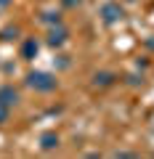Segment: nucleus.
<instances>
[{
    "label": "nucleus",
    "instance_id": "obj_4",
    "mask_svg": "<svg viewBox=\"0 0 154 159\" xmlns=\"http://www.w3.org/2000/svg\"><path fill=\"white\" fill-rule=\"evenodd\" d=\"M0 101L6 103V106H16L19 103V90L11 88V85H3L0 88Z\"/></svg>",
    "mask_w": 154,
    "mask_h": 159
},
{
    "label": "nucleus",
    "instance_id": "obj_1",
    "mask_svg": "<svg viewBox=\"0 0 154 159\" xmlns=\"http://www.w3.org/2000/svg\"><path fill=\"white\" fill-rule=\"evenodd\" d=\"M27 85L32 88V90H37V93H53L58 88V82H56V77L48 74V72H29L27 74Z\"/></svg>",
    "mask_w": 154,
    "mask_h": 159
},
{
    "label": "nucleus",
    "instance_id": "obj_6",
    "mask_svg": "<svg viewBox=\"0 0 154 159\" xmlns=\"http://www.w3.org/2000/svg\"><path fill=\"white\" fill-rule=\"evenodd\" d=\"M37 51H40V45H37V40L27 37V40H24V45H21V58H27V61H32V58L37 56Z\"/></svg>",
    "mask_w": 154,
    "mask_h": 159
},
{
    "label": "nucleus",
    "instance_id": "obj_8",
    "mask_svg": "<svg viewBox=\"0 0 154 159\" xmlns=\"http://www.w3.org/2000/svg\"><path fill=\"white\" fill-rule=\"evenodd\" d=\"M40 24H45V27H58V24H64V19H61L58 11H48V13L40 16Z\"/></svg>",
    "mask_w": 154,
    "mask_h": 159
},
{
    "label": "nucleus",
    "instance_id": "obj_7",
    "mask_svg": "<svg viewBox=\"0 0 154 159\" xmlns=\"http://www.w3.org/2000/svg\"><path fill=\"white\" fill-rule=\"evenodd\" d=\"M40 148H43V151H53V148H58V135H56V133H43V135H40Z\"/></svg>",
    "mask_w": 154,
    "mask_h": 159
},
{
    "label": "nucleus",
    "instance_id": "obj_11",
    "mask_svg": "<svg viewBox=\"0 0 154 159\" xmlns=\"http://www.w3.org/2000/svg\"><path fill=\"white\" fill-rule=\"evenodd\" d=\"M53 64H56L58 69H67V66H69V61H67V56H58V61H53Z\"/></svg>",
    "mask_w": 154,
    "mask_h": 159
},
{
    "label": "nucleus",
    "instance_id": "obj_2",
    "mask_svg": "<svg viewBox=\"0 0 154 159\" xmlns=\"http://www.w3.org/2000/svg\"><path fill=\"white\" fill-rule=\"evenodd\" d=\"M122 16H125V11H122L120 3L109 0V3H104V6H101V19H104V24H117Z\"/></svg>",
    "mask_w": 154,
    "mask_h": 159
},
{
    "label": "nucleus",
    "instance_id": "obj_3",
    "mask_svg": "<svg viewBox=\"0 0 154 159\" xmlns=\"http://www.w3.org/2000/svg\"><path fill=\"white\" fill-rule=\"evenodd\" d=\"M67 40H69V32L64 29V24H58V27H51V29H48V40H45V43H48L51 48H61Z\"/></svg>",
    "mask_w": 154,
    "mask_h": 159
},
{
    "label": "nucleus",
    "instance_id": "obj_13",
    "mask_svg": "<svg viewBox=\"0 0 154 159\" xmlns=\"http://www.w3.org/2000/svg\"><path fill=\"white\" fill-rule=\"evenodd\" d=\"M136 66H138V69H146V66H149V61H146V58H143V61L138 58V61H136Z\"/></svg>",
    "mask_w": 154,
    "mask_h": 159
},
{
    "label": "nucleus",
    "instance_id": "obj_12",
    "mask_svg": "<svg viewBox=\"0 0 154 159\" xmlns=\"http://www.w3.org/2000/svg\"><path fill=\"white\" fill-rule=\"evenodd\" d=\"M64 6L67 8H77V6H82V0H64Z\"/></svg>",
    "mask_w": 154,
    "mask_h": 159
},
{
    "label": "nucleus",
    "instance_id": "obj_9",
    "mask_svg": "<svg viewBox=\"0 0 154 159\" xmlns=\"http://www.w3.org/2000/svg\"><path fill=\"white\" fill-rule=\"evenodd\" d=\"M19 34H21L19 27H6L3 32H0V37H3V40H19Z\"/></svg>",
    "mask_w": 154,
    "mask_h": 159
},
{
    "label": "nucleus",
    "instance_id": "obj_10",
    "mask_svg": "<svg viewBox=\"0 0 154 159\" xmlns=\"http://www.w3.org/2000/svg\"><path fill=\"white\" fill-rule=\"evenodd\" d=\"M8 117H11V106H6V103L0 101V125H6Z\"/></svg>",
    "mask_w": 154,
    "mask_h": 159
},
{
    "label": "nucleus",
    "instance_id": "obj_14",
    "mask_svg": "<svg viewBox=\"0 0 154 159\" xmlns=\"http://www.w3.org/2000/svg\"><path fill=\"white\" fill-rule=\"evenodd\" d=\"M8 3H11V0H0V6H8Z\"/></svg>",
    "mask_w": 154,
    "mask_h": 159
},
{
    "label": "nucleus",
    "instance_id": "obj_5",
    "mask_svg": "<svg viewBox=\"0 0 154 159\" xmlns=\"http://www.w3.org/2000/svg\"><path fill=\"white\" fill-rule=\"evenodd\" d=\"M114 80H117L114 72H96L93 74V85L96 88H109V85H114Z\"/></svg>",
    "mask_w": 154,
    "mask_h": 159
},
{
    "label": "nucleus",
    "instance_id": "obj_15",
    "mask_svg": "<svg viewBox=\"0 0 154 159\" xmlns=\"http://www.w3.org/2000/svg\"><path fill=\"white\" fill-rule=\"evenodd\" d=\"M122 3H138V0H122Z\"/></svg>",
    "mask_w": 154,
    "mask_h": 159
}]
</instances>
